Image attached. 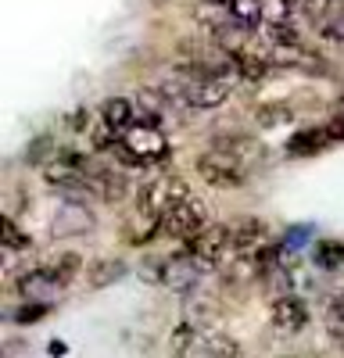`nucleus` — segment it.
Listing matches in <instances>:
<instances>
[{"mask_svg": "<svg viewBox=\"0 0 344 358\" xmlns=\"http://www.w3.org/2000/svg\"><path fill=\"white\" fill-rule=\"evenodd\" d=\"M194 341V326H176V334H172V344H176V348H183V344H190Z\"/></svg>", "mask_w": 344, "mask_h": 358, "instance_id": "nucleus-30", "label": "nucleus"}, {"mask_svg": "<svg viewBox=\"0 0 344 358\" xmlns=\"http://www.w3.org/2000/svg\"><path fill=\"white\" fill-rule=\"evenodd\" d=\"M212 4H222V8H234L237 0H212Z\"/></svg>", "mask_w": 344, "mask_h": 358, "instance_id": "nucleus-32", "label": "nucleus"}, {"mask_svg": "<svg viewBox=\"0 0 344 358\" xmlns=\"http://www.w3.org/2000/svg\"><path fill=\"white\" fill-rule=\"evenodd\" d=\"M4 248H8V251H29V248H33L29 233H25V229H18V222H15L11 215L4 219Z\"/></svg>", "mask_w": 344, "mask_h": 358, "instance_id": "nucleus-26", "label": "nucleus"}, {"mask_svg": "<svg viewBox=\"0 0 344 358\" xmlns=\"http://www.w3.org/2000/svg\"><path fill=\"white\" fill-rule=\"evenodd\" d=\"M205 348H208V355L212 358H244V351H241V344L229 337V334H212L208 341H205Z\"/></svg>", "mask_w": 344, "mask_h": 358, "instance_id": "nucleus-21", "label": "nucleus"}, {"mask_svg": "<svg viewBox=\"0 0 344 358\" xmlns=\"http://www.w3.org/2000/svg\"><path fill=\"white\" fill-rule=\"evenodd\" d=\"M341 348H344V341H341Z\"/></svg>", "mask_w": 344, "mask_h": 358, "instance_id": "nucleus-33", "label": "nucleus"}, {"mask_svg": "<svg viewBox=\"0 0 344 358\" xmlns=\"http://www.w3.org/2000/svg\"><path fill=\"white\" fill-rule=\"evenodd\" d=\"M327 326H330V334L337 341H344V290L330 297V305H327Z\"/></svg>", "mask_w": 344, "mask_h": 358, "instance_id": "nucleus-25", "label": "nucleus"}, {"mask_svg": "<svg viewBox=\"0 0 344 358\" xmlns=\"http://www.w3.org/2000/svg\"><path fill=\"white\" fill-rule=\"evenodd\" d=\"M126 276V262H119V258H101L94 268H90V287H108V283H119Z\"/></svg>", "mask_w": 344, "mask_h": 358, "instance_id": "nucleus-20", "label": "nucleus"}, {"mask_svg": "<svg viewBox=\"0 0 344 358\" xmlns=\"http://www.w3.org/2000/svg\"><path fill=\"white\" fill-rule=\"evenodd\" d=\"M258 36H262L266 50H280V47H301L298 40V29L291 22H266L258 29Z\"/></svg>", "mask_w": 344, "mask_h": 358, "instance_id": "nucleus-18", "label": "nucleus"}, {"mask_svg": "<svg viewBox=\"0 0 344 358\" xmlns=\"http://www.w3.org/2000/svg\"><path fill=\"white\" fill-rule=\"evenodd\" d=\"M197 176L215 190H241L244 179H248V169L237 165L234 158L219 155V151H208V155L197 158Z\"/></svg>", "mask_w": 344, "mask_h": 358, "instance_id": "nucleus-5", "label": "nucleus"}, {"mask_svg": "<svg viewBox=\"0 0 344 358\" xmlns=\"http://www.w3.org/2000/svg\"><path fill=\"white\" fill-rule=\"evenodd\" d=\"M69 129H72V133H90V129H94V126H90V111L76 108V111L69 115Z\"/></svg>", "mask_w": 344, "mask_h": 358, "instance_id": "nucleus-29", "label": "nucleus"}, {"mask_svg": "<svg viewBox=\"0 0 344 358\" xmlns=\"http://www.w3.org/2000/svg\"><path fill=\"white\" fill-rule=\"evenodd\" d=\"M94 176V165L79 151H62L57 158H50V165H43V183L54 190H72V187H86Z\"/></svg>", "mask_w": 344, "mask_h": 358, "instance_id": "nucleus-3", "label": "nucleus"}, {"mask_svg": "<svg viewBox=\"0 0 344 358\" xmlns=\"http://www.w3.org/2000/svg\"><path fill=\"white\" fill-rule=\"evenodd\" d=\"M226 251H234V229H229V226H215V222L187 244V255H190L201 268H212L215 262H222Z\"/></svg>", "mask_w": 344, "mask_h": 358, "instance_id": "nucleus-6", "label": "nucleus"}, {"mask_svg": "<svg viewBox=\"0 0 344 358\" xmlns=\"http://www.w3.org/2000/svg\"><path fill=\"white\" fill-rule=\"evenodd\" d=\"M122 129H111L108 122H97L94 129H90V140H94V147L97 151H119V143H122Z\"/></svg>", "mask_w": 344, "mask_h": 358, "instance_id": "nucleus-22", "label": "nucleus"}, {"mask_svg": "<svg viewBox=\"0 0 344 358\" xmlns=\"http://www.w3.org/2000/svg\"><path fill=\"white\" fill-rule=\"evenodd\" d=\"M251 122L258 129H280V126H291L294 122V108L287 101H266L251 111Z\"/></svg>", "mask_w": 344, "mask_h": 358, "instance_id": "nucleus-13", "label": "nucleus"}, {"mask_svg": "<svg viewBox=\"0 0 344 358\" xmlns=\"http://www.w3.org/2000/svg\"><path fill=\"white\" fill-rule=\"evenodd\" d=\"M269 322L276 326L280 334H301L305 322H308V308H305L301 297L280 294V297H273V305H269Z\"/></svg>", "mask_w": 344, "mask_h": 358, "instance_id": "nucleus-8", "label": "nucleus"}, {"mask_svg": "<svg viewBox=\"0 0 344 358\" xmlns=\"http://www.w3.org/2000/svg\"><path fill=\"white\" fill-rule=\"evenodd\" d=\"M212 151H219L226 158H234L237 165L251 169V165H258L266 158V143L258 136H251V133H222V136L212 140Z\"/></svg>", "mask_w": 344, "mask_h": 358, "instance_id": "nucleus-7", "label": "nucleus"}, {"mask_svg": "<svg viewBox=\"0 0 344 358\" xmlns=\"http://www.w3.org/2000/svg\"><path fill=\"white\" fill-rule=\"evenodd\" d=\"M212 222H208V204L201 197H190L187 204H180L172 215L162 219V233L165 236H176V241H194V236H201Z\"/></svg>", "mask_w": 344, "mask_h": 358, "instance_id": "nucleus-4", "label": "nucleus"}, {"mask_svg": "<svg viewBox=\"0 0 344 358\" xmlns=\"http://www.w3.org/2000/svg\"><path fill=\"white\" fill-rule=\"evenodd\" d=\"M90 190H97L108 204H115V201H122L126 194H129V187H126V179L119 176V172H111V169H94V176H90V183H86Z\"/></svg>", "mask_w": 344, "mask_h": 358, "instance_id": "nucleus-15", "label": "nucleus"}, {"mask_svg": "<svg viewBox=\"0 0 344 358\" xmlns=\"http://www.w3.org/2000/svg\"><path fill=\"white\" fill-rule=\"evenodd\" d=\"M315 265H323V268L344 265V244L341 241H323L320 248H315Z\"/></svg>", "mask_w": 344, "mask_h": 358, "instance_id": "nucleus-24", "label": "nucleus"}, {"mask_svg": "<svg viewBox=\"0 0 344 358\" xmlns=\"http://www.w3.org/2000/svg\"><path fill=\"white\" fill-rule=\"evenodd\" d=\"M50 151H54V136L43 133V136H36L33 143L25 147V162L29 165H50Z\"/></svg>", "mask_w": 344, "mask_h": 358, "instance_id": "nucleus-23", "label": "nucleus"}, {"mask_svg": "<svg viewBox=\"0 0 344 358\" xmlns=\"http://www.w3.org/2000/svg\"><path fill=\"white\" fill-rule=\"evenodd\" d=\"M327 133H330V140H344V115L334 118V122L327 126Z\"/></svg>", "mask_w": 344, "mask_h": 358, "instance_id": "nucleus-31", "label": "nucleus"}, {"mask_svg": "<svg viewBox=\"0 0 344 358\" xmlns=\"http://www.w3.org/2000/svg\"><path fill=\"white\" fill-rule=\"evenodd\" d=\"M330 143V133L312 126V129H298L291 140H287V155L291 158H308V155H320L323 147Z\"/></svg>", "mask_w": 344, "mask_h": 358, "instance_id": "nucleus-14", "label": "nucleus"}, {"mask_svg": "<svg viewBox=\"0 0 344 358\" xmlns=\"http://www.w3.org/2000/svg\"><path fill=\"white\" fill-rule=\"evenodd\" d=\"M101 122H108L111 129L129 133L136 126V104L129 97H108V101H101Z\"/></svg>", "mask_w": 344, "mask_h": 358, "instance_id": "nucleus-12", "label": "nucleus"}, {"mask_svg": "<svg viewBox=\"0 0 344 358\" xmlns=\"http://www.w3.org/2000/svg\"><path fill=\"white\" fill-rule=\"evenodd\" d=\"M169 155H172V151H169L165 136H162L158 129H143V126L129 129V133L122 136V143H119V158H122L126 165H136V169L165 165Z\"/></svg>", "mask_w": 344, "mask_h": 358, "instance_id": "nucleus-2", "label": "nucleus"}, {"mask_svg": "<svg viewBox=\"0 0 344 358\" xmlns=\"http://www.w3.org/2000/svg\"><path fill=\"white\" fill-rule=\"evenodd\" d=\"M50 312V305H40V301H29V305H22L18 312H15V322L18 326H25V322H36V319H43Z\"/></svg>", "mask_w": 344, "mask_h": 358, "instance_id": "nucleus-27", "label": "nucleus"}, {"mask_svg": "<svg viewBox=\"0 0 344 358\" xmlns=\"http://www.w3.org/2000/svg\"><path fill=\"white\" fill-rule=\"evenodd\" d=\"M47 273H50V280L57 283V287H69L76 276H79V268H83V258L76 255V251H62V255H54L47 265Z\"/></svg>", "mask_w": 344, "mask_h": 358, "instance_id": "nucleus-19", "label": "nucleus"}, {"mask_svg": "<svg viewBox=\"0 0 344 358\" xmlns=\"http://www.w3.org/2000/svg\"><path fill=\"white\" fill-rule=\"evenodd\" d=\"M266 222L262 219H244V222H237L234 226V251L241 255V258H251V255H258L266 248Z\"/></svg>", "mask_w": 344, "mask_h": 358, "instance_id": "nucleus-10", "label": "nucleus"}, {"mask_svg": "<svg viewBox=\"0 0 344 358\" xmlns=\"http://www.w3.org/2000/svg\"><path fill=\"white\" fill-rule=\"evenodd\" d=\"M320 33H323V40L344 47V15H334L330 22H323V25H320Z\"/></svg>", "mask_w": 344, "mask_h": 358, "instance_id": "nucleus-28", "label": "nucleus"}, {"mask_svg": "<svg viewBox=\"0 0 344 358\" xmlns=\"http://www.w3.org/2000/svg\"><path fill=\"white\" fill-rule=\"evenodd\" d=\"M194 18L201 29H208V33H222V29L234 25V15H229V8L222 4H212V0H197V8H194Z\"/></svg>", "mask_w": 344, "mask_h": 358, "instance_id": "nucleus-16", "label": "nucleus"}, {"mask_svg": "<svg viewBox=\"0 0 344 358\" xmlns=\"http://www.w3.org/2000/svg\"><path fill=\"white\" fill-rule=\"evenodd\" d=\"M234 69H237V79H244V83H266V79L273 76L269 57H266V54H255V50L234 57Z\"/></svg>", "mask_w": 344, "mask_h": 358, "instance_id": "nucleus-17", "label": "nucleus"}, {"mask_svg": "<svg viewBox=\"0 0 344 358\" xmlns=\"http://www.w3.org/2000/svg\"><path fill=\"white\" fill-rule=\"evenodd\" d=\"M86 229H94V215H90V208H83V204H65L62 212L54 215L50 222V233L54 236H76V233H86Z\"/></svg>", "mask_w": 344, "mask_h": 358, "instance_id": "nucleus-9", "label": "nucleus"}, {"mask_svg": "<svg viewBox=\"0 0 344 358\" xmlns=\"http://www.w3.org/2000/svg\"><path fill=\"white\" fill-rule=\"evenodd\" d=\"M194 197V190H190V183L183 176H158V179H151V183H143L140 187V194H136V208L148 219H155V222H162L165 215H172L180 204H187Z\"/></svg>", "mask_w": 344, "mask_h": 358, "instance_id": "nucleus-1", "label": "nucleus"}, {"mask_svg": "<svg viewBox=\"0 0 344 358\" xmlns=\"http://www.w3.org/2000/svg\"><path fill=\"white\" fill-rule=\"evenodd\" d=\"M62 287H57L50 280L47 268H33V273H25L18 280V294L25 297V301H40V305H50V294H57Z\"/></svg>", "mask_w": 344, "mask_h": 358, "instance_id": "nucleus-11", "label": "nucleus"}]
</instances>
